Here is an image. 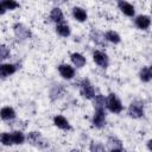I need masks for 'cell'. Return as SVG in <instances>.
Wrapping results in <instances>:
<instances>
[{"label":"cell","mask_w":152,"mask_h":152,"mask_svg":"<svg viewBox=\"0 0 152 152\" xmlns=\"http://www.w3.org/2000/svg\"><path fill=\"white\" fill-rule=\"evenodd\" d=\"M55 4H64L65 1H68V0H52Z\"/></svg>","instance_id":"cell-28"},{"label":"cell","mask_w":152,"mask_h":152,"mask_svg":"<svg viewBox=\"0 0 152 152\" xmlns=\"http://www.w3.org/2000/svg\"><path fill=\"white\" fill-rule=\"evenodd\" d=\"M56 32H57L59 36H62V37H68V36L70 34V28H69V26H68L66 24H64V23L62 21V23H58V24H57V26H56Z\"/></svg>","instance_id":"cell-19"},{"label":"cell","mask_w":152,"mask_h":152,"mask_svg":"<svg viewBox=\"0 0 152 152\" xmlns=\"http://www.w3.org/2000/svg\"><path fill=\"white\" fill-rule=\"evenodd\" d=\"M0 142H1L2 145H6V146L13 145L12 139H11V133H7V132L0 133Z\"/></svg>","instance_id":"cell-25"},{"label":"cell","mask_w":152,"mask_h":152,"mask_svg":"<svg viewBox=\"0 0 152 152\" xmlns=\"http://www.w3.org/2000/svg\"><path fill=\"white\" fill-rule=\"evenodd\" d=\"M72 15L77 21H86L87 20V12L81 7H74L72 8Z\"/></svg>","instance_id":"cell-16"},{"label":"cell","mask_w":152,"mask_h":152,"mask_svg":"<svg viewBox=\"0 0 152 152\" xmlns=\"http://www.w3.org/2000/svg\"><path fill=\"white\" fill-rule=\"evenodd\" d=\"M93 125L97 128H102L106 125V113L104 109H95V114L93 116Z\"/></svg>","instance_id":"cell-6"},{"label":"cell","mask_w":152,"mask_h":152,"mask_svg":"<svg viewBox=\"0 0 152 152\" xmlns=\"http://www.w3.org/2000/svg\"><path fill=\"white\" fill-rule=\"evenodd\" d=\"M50 18L55 23H62L63 21V12H62V10L58 8V7L52 8V11L50 13Z\"/></svg>","instance_id":"cell-18"},{"label":"cell","mask_w":152,"mask_h":152,"mask_svg":"<svg viewBox=\"0 0 152 152\" xmlns=\"http://www.w3.org/2000/svg\"><path fill=\"white\" fill-rule=\"evenodd\" d=\"M58 71H59L61 76L64 77V78H66V80L72 78L74 75H75L74 68L70 66L69 64H61V65H58Z\"/></svg>","instance_id":"cell-9"},{"label":"cell","mask_w":152,"mask_h":152,"mask_svg":"<svg viewBox=\"0 0 152 152\" xmlns=\"http://www.w3.org/2000/svg\"><path fill=\"white\" fill-rule=\"evenodd\" d=\"M139 77H140V80L142 82H150L151 81V77H152L150 66H142V69L139 72Z\"/></svg>","instance_id":"cell-22"},{"label":"cell","mask_w":152,"mask_h":152,"mask_svg":"<svg viewBox=\"0 0 152 152\" xmlns=\"http://www.w3.org/2000/svg\"><path fill=\"white\" fill-rule=\"evenodd\" d=\"M13 31H14V34H15V37L18 38V39H21V40H24V39H28V38H31V31L24 25V24H21V23H17V24H14V26H13Z\"/></svg>","instance_id":"cell-3"},{"label":"cell","mask_w":152,"mask_h":152,"mask_svg":"<svg viewBox=\"0 0 152 152\" xmlns=\"http://www.w3.org/2000/svg\"><path fill=\"white\" fill-rule=\"evenodd\" d=\"M80 94L88 100H91L95 96L94 87L91 86V83L88 78H83L82 82L80 83Z\"/></svg>","instance_id":"cell-2"},{"label":"cell","mask_w":152,"mask_h":152,"mask_svg":"<svg viewBox=\"0 0 152 152\" xmlns=\"http://www.w3.org/2000/svg\"><path fill=\"white\" fill-rule=\"evenodd\" d=\"M53 124H55L58 128H61V129L68 131V129L71 128L70 125H69V121H68L64 116H62V115H56V116L53 118Z\"/></svg>","instance_id":"cell-14"},{"label":"cell","mask_w":152,"mask_h":152,"mask_svg":"<svg viewBox=\"0 0 152 152\" xmlns=\"http://www.w3.org/2000/svg\"><path fill=\"white\" fill-rule=\"evenodd\" d=\"M27 141H30V144L37 146V147H45L48 146V142L44 141L42 134L39 132H31L27 134Z\"/></svg>","instance_id":"cell-5"},{"label":"cell","mask_w":152,"mask_h":152,"mask_svg":"<svg viewBox=\"0 0 152 152\" xmlns=\"http://www.w3.org/2000/svg\"><path fill=\"white\" fill-rule=\"evenodd\" d=\"M93 59H94V62L99 65V66H101V68H107L108 66V63H109V59H108V56L104 53V52H102V51H94V53H93Z\"/></svg>","instance_id":"cell-7"},{"label":"cell","mask_w":152,"mask_h":152,"mask_svg":"<svg viewBox=\"0 0 152 152\" xmlns=\"http://www.w3.org/2000/svg\"><path fill=\"white\" fill-rule=\"evenodd\" d=\"M104 150V147L102 146V145H100L99 142H91V145H90V151H103Z\"/></svg>","instance_id":"cell-27"},{"label":"cell","mask_w":152,"mask_h":152,"mask_svg":"<svg viewBox=\"0 0 152 152\" xmlns=\"http://www.w3.org/2000/svg\"><path fill=\"white\" fill-rule=\"evenodd\" d=\"M106 107L112 112V113H115V114H119L122 112V104L120 102V100L116 97L115 94L110 93L107 99H106Z\"/></svg>","instance_id":"cell-1"},{"label":"cell","mask_w":152,"mask_h":152,"mask_svg":"<svg viewBox=\"0 0 152 152\" xmlns=\"http://www.w3.org/2000/svg\"><path fill=\"white\" fill-rule=\"evenodd\" d=\"M5 12H6V10H5V8H4V7H2V5H1V4H0V14H4V13H5Z\"/></svg>","instance_id":"cell-29"},{"label":"cell","mask_w":152,"mask_h":152,"mask_svg":"<svg viewBox=\"0 0 152 152\" xmlns=\"http://www.w3.org/2000/svg\"><path fill=\"white\" fill-rule=\"evenodd\" d=\"M70 58H71V62H72L77 68H82V66H84V64H86V58H84L81 53H78V52L71 53Z\"/></svg>","instance_id":"cell-17"},{"label":"cell","mask_w":152,"mask_h":152,"mask_svg":"<svg viewBox=\"0 0 152 152\" xmlns=\"http://www.w3.org/2000/svg\"><path fill=\"white\" fill-rule=\"evenodd\" d=\"M15 71H17V66L14 64H10V63L0 64V77L1 78H5L10 75H13Z\"/></svg>","instance_id":"cell-11"},{"label":"cell","mask_w":152,"mask_h":152,"mask_svg":"<svg viewBox=\"0 0 152 152\" xmlns=\"http://www.w3.org/2000/svg\"><path fill=\"white\" fill-rule=\"evenodd\" d=\"M7 57H10V49L6 45L0 44V59H6Z\"/></svg>","instance_id":"cell-26"},{"label":"cell","mask_w":152,"mask_h":152,"mask_svg":"<svg viewBox=\"0 0 152 152\" xmlns=\"http://www.w3.org/2000/svg\"><path fill=\"white\" fill-rule=\"evenodd\" d=\"M107 150H109V151H122L124 146H122V142L118 138L109 137L108 140H107Z\"/></svg>","instance_id":"cell-10"},{"label":"cell","mask_w":152,"mask_h":152,"mask_svg":"<svg viewBox=\"0 0 152 152\" xmlns=\"http://www.w3.org/2000/svg\"><path fill=\"white\" fill-rule=\"evenodd\" d=\"M128 114L134 119L141 118L144 115V104H142V102H140V101L132 102L128 107Z\"/></svg>","instance_id":"cell-4"},{"label":"cell","mask_w":152,"mask_h":152,"mask_svg":"<svg viewBox=\"0 0 152 152\" xmlns=\"http://www.w3.org/2000/svg\"><path fill=\"white\" fill-rule=\"evenodd\" d=\"M104 38H106V40H108L110 43H114V44H118L121 40L119 33H116L115 31H107L104 33Z\"/></svg>","instance_id":"cell-21"},{"label":"cell","mask_w":152,"mask_h":152,"mask_svg":"<svg viewBox=\"0 0 152 152\" xmlns=\"http://www.w3.org/2000/svg\"><path fill=\"white\" fill-rule=\"evenodd\" d=\"M93 99H94V107H95V109H104L106 97L103 95L99 94V95H95Z\"/></svg>","instance_id":"cell-20"},{"label":"cell","mask_w":152,"mask_h":152,"mask_svg":"<svg viewBox=\"0 0 152 152\" xmlns=\"http://www.w3.org/2000/svg\"><path fill=\"white\" fill-rule=\"evenodd\" d=\"M0 4L2 5V7L5 10H10V11L19 7V4L15 0H0Z\"/></svg>","instance_id":"cell-24"},{"label":"cell","mask_w":152,"mask_h":152,"mask_svg":"<svg viewBox=\"0 0 152 152\" xmlns=\"http://www.w3.org/2000/svg\"><path fill=\"white\" fill-rule=\"evenodd\" d=\"M118 6L120 8V11L127 15V17H133L134 13H135V10H134V6L131 5L129 2L125 1V0H118Z\"/></svg>","instance_id":"cell-8"},{"label":"cell","mask_w":152,"mask_h":152,"mask_svg":"<svg viewBox=\"0 0 152 152\" xmlns=\"http://www.w3.org/2000/svg\"><path fill=\"white\" fill-rule=\"evenodd\" d=\"M90 38H91V40H93L95 44L106 46V38H104V34L101 33L100 31H97V30H91V32H90Z\"/></svg>","instance_id":"cell-13"},{"label":"cell","mask_w":152,"mask_h":152,"mask_svg":"<svg viewBox=\"0 0 152 152\" xmlns=\"http://www.w3.org/2000/svg\"><path fill=\"white\" fill-rule=\"evenodd\" d=\"M0 118L2 120H12L15 118V112L12 107H4L0 110Z\"/></svg>","instance_id":"cell-15"},{"label":"cell","mask_w":152,"mask_h":152,"mask_svg":"<svg viewBox=\"0 0 152 152\" xmlns=\"http://www.w3.org/2000/svg\"><path fill=\"white\" fill-rule=\"evenodd\" d=\"M135 25L140 30H147L151 25V19L148 15H138L135 18Z\"/></svg>","instance_id":"cell-12"},{"label":"cell","mask_w":152,"mask_h":152,"mask_svg":"<svg viewBox=\"0 0 152 152\" xmlns=\"http://www.w3.org/2000/svg\"><path fill=\"white\" fill-rule=\"evenodd\" d=\"M11 139H12V142H13V144L20 145V144L24 142L25 137H24V134H23L20 131H14V132L11 133Z\"/></svg>","instance_id":"cell-23"}]
</instances>
